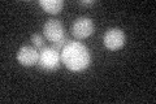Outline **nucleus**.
Listing matches in <instances>:
<instances>
[{
	"instance_id": "obj_9",
	"label": "nucleus",
	"mask_w": 156,
	"mask_h": 104,
	"mask_svg": "<svg viewBox=\"0 0 156 104\" xmlns=\"http://www.w3.org/2000/svg\"><path fill=\"white\" fill-rule=\"evenodd\" d=\"M69 42H70V41L68 39V37H65L64 39H61V41H58V42H56V43H52V46H51V47H53L55 49H57L58 52H61V49L64 48Z\"/></svg>"
},
{
	"instance_id": "obj_2",
	"label": "nucleus",
	"mask_w": 156,
	"mask_h": 104,
	"mask_svg": "<svg viewBox=\"0 0 156 104\" xmlns=\"http://www.w3.org/2000/svg\"><path fill=\"white\" fill-rule=\"evenodd\" d=\"M61 56L60 52L51 46H46L44 48L39 49V60L38 65L46 72H53L60 68Z\"/></svg>"
},
{
	"instance_id": "obj_6",
	"label": "nucleus",
	"mask_w": 156,
	"mask_h": 104,
	"mask_svg": "<svg viewBox=\"0 0 156 104\" xmlns=\"http://www.w3.org/2000/svg\"><path fill=\"white\" fill-rule=\"evenodd\" d=\"M39 60V49L33 46H22L17 52V61L23 66L37 65Z\"/></svg>"
},
{
	"instance_id": "obj_3",
	"label": "nucleus",
	"mask_w": 156,
	"mask_h": 104,
	"mask_svg": "<svg viewBox=\"0 0 156 104\" xmlns=\"http://www.w3.org/2000/svg\"><path fill=\"white\" fill-rule=\"evenodd\" d=\"M43 37L48 42L56 43L58 41H61V39H64L66 35H65V30L62 23L58 20L51 18V20H47V22L43 26Z\"/></svg>"
},
{
	"instance_id": "obj_1",
	"label": "nucleus",
	"mask_w": 156,
	"mask_h": 104,
	"mask_svg": "<svg viewBox=\"0 0 156 104\" xmlns=\"http://www.w3.org/2000/svg\"><path fill=\"white\" fill-rule=\"evenodd\" d=\"M61 63L72 72H82L91 64V55L86 46L80 42L70 41L60 52Z\"/></svg>"
},
{
	"instance_id": "obj_7",
	"label": "nucleus",
	"mask_w": 156,
	"mask_h": 104,
	"mask_svg": "<svg viewBox=\"0 0 156 104\" xmlns=\"http://www.w3.org/2000/svg\"><path fill=\"white\" fill-rule=\"evenodd\" d=\"M39 5L44 9L47 13L57 14L61 12L62 7H64V2H62V0H41Z\"/></svg>"
},
{
	"instance_id": "obj_10",
	"label": "nucleus",
	"mask_w": 156,
	"mask_h": 104,
	"mask_svg": "<svg viewBox=\"0 0 156 104\" xmlns=\"http://www.w3.org/2000/svg\"><path fill=\"white\" fill-rule=\"evenodd\" d=\"M80 4H82V5H94L95 2H94V0H89V2L85 0V2H80Z\"/></svg>"
},
{
	"instance_id": "obj_8",
	"label": "nucleus",
	"mask_w": 156,
	"mask_h": 104,
	"mask_svg": "<svg viewBox=\"0 0 156 104\" xmlns=\"http://www.w3.org/2000/svg\"><path fill=\"white\" fill-rule=\"evenodd\" d=\"M31 43L37 49H42L46 47V38L41 34H33L31 35Z\"/></svg>"
},
{
	"instance_id": "obj_5",
	"label": "nucleus",
	"mask_w": 156,
	"mask_h": 104,
	"mask_svg": "<svg viewBox=\"0 0 156 104\" xmlns=\"http://www.w3.org/2000/svg\"><path fill=\"white\" fill-rule=\"evenodd\" d=\"M103 42L105 48H108L109 51H119L125 44V34L121 29H117V27L109 29L104 34Z\"/></svg>"
},
{
	"instance_id": "obj_4",
	"label": "nucleus",
	"mask_w": 156,
	"mask_h": 104,
	"mask_svg": "<svg viewBox=\"0 0 156 104\" xmlns=\"http://www.w3.org/2000/svg\"><path fill=\"white\" fill-rule=\"evenodd\" d=\"M95 26L92 20L89 17H80L77 18L74 22H73L70 31L73 34V37L77 39H86L89 38L90 35L94 34Z\"/></svg>"
}]
</instances>
